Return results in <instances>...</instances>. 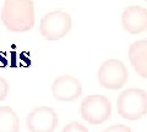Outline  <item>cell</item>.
I'll return each mask as SVG.
<instances>
[{
	"label": "cell",
	"instance_id": "cell-1",
	"mask_svg": "<svg viewBox=\"0 0 147 132\" xmlns=\"http://www.w3.org/2000/svg\"><path fill=\"white\" fill-rule=\"evenodd\" d=\"M1 22L15 33L28 32L34 27L33 0H5L1 7Z\"/></svg>",
	"mask_w": 147,
	"mask_h": 132
},
{
	"label": "cell",
	"instance_id": "cell-2",
	"mask_svg": "<svg viewBox=\"0 0 147 132\" xmlns=\"http://www.w3.org/2000/svg\"><path fill=\"white\" fill-rule=\"evenodd\" d=\"M118 114L125 120H140L147 114V93L141 88H127L117 101Z\"/></svg>",
	"mask_w": 147,
	"mask_h": 132
},
{
	"label": "cell",
	"instance_id": "cell-3",
	"mask_svg": "<svg viewBox=\"0 0 147 132\" xmlns=\"http://www.w3.org/2000/svg\"><path fill=\"white\" fill-rule=\"evenodd\" d=\"M72 20L66 11L53 10L42 17L39 23V33L45 40H59L66 37L71 31Z\"/></svg>",
	"mask_w": 147,
	"mask_h": 132
},
{
	"label": "cell",
	"instance_id": "cell-4",
	"mask_svg": "<svg viewBox=\"0 0 147 132\" xmlns=\"http://www.w3.org/2000/svg\"><path fill=\"white\" fill-rule=\"evenodd\" d=\"M81 117L91 125H100L112 115V103L102 94H91L81 103Z\"/></svg>",
	"mask_w": 147,
	"mask_h": 132
},
{
	"label": "cell",
	"instance_id": "cell-5",
	"mask_svg": "<svg viewBox=\"0 0 147 132\" xmlns=\"http://www.w3.org/2000/svg\"><path fill=\"white\" fill-rule=\"evenodd\" d=\"M97 78L100 87L105 89H120L129 80V71L123 61L118 59H108L100 65Z\"/></svg>",
	"mask_w": 147,
	"mask_h": 132
},
{
	"label": "cell",
	"instance_id": "cell-6",
	"mask_svg": "<svg viewBox=\"0 0 147 132\" xmlns=\"http://www.w3.org/2000/svg\"><path fill=\"white\" fill-rule=\"evenodd\" d=\"M59 117L50 107H37L26 117V126L30 132H54L58 127Z\"/></svg>",
	"mask_w": 147,
	"mask_h": 132
},
{
	"label": "cell",
	"instance_id": "cell-7",
	"mask_svg": "<svg viewBox=\"0 0 147 132\" xmlns=\"http://www.w3.org/2000/svg\"><path fill=\"white\" fill-rule=\"evenodd\" d=\"M52 94L59 102H74L82 94V83L74 76L63 75L54 80Z\"/></svg>",
	"mask_w": 147,
	"mask_h": 132
},
{
	"label": "cell",
	"instance_id": "cell-8",
	"mask_svg": "<svg viewBox=\"0 0 147 132\" xmlns=\"http://www.w3.org/2000/svg\"><path fill=\"white\" fill-rule=\"evenodd\" d=\"M121 26L130 34H140L147 29V10L140 5H131L124 9Z\"/></svg>",
	"mask_w": 147,
	"mask_h": 132
},
{
	"label": "cell",
	"instance_id": "cell-9",
	"mask_svg": "<svg viewBox=\"0 0 147 132\" xmlns=\"http://www.w3.org/2000/svg\"><path fill=\"white\" fill-rule=\"evenodd\" d=\"M129 60L142 78H147V40H137L129 47Z\"/></svg>",
	"mask_w": 147,
	"mask_h": 132
},
{
	"label": "cell",
	"instance_id": "cell-10",
	"mask_svg": "<svg viewBox=\"0 0 147 132\" xmlns=\"http://www.w3.org/2000/svg\"><path fill=\"white\" fill-rule=\"evenodd\" d=\"M0 132H20V119L10 107H0Z\"/></svg>",
	"mask_w": 147,
	"mask_h": 132
},
{
	"label": "cell",
	"instance_id": "cell-11",
	"mask_svg": "<svg viewBox=\"0 0 147 132\" xmlns=\"http://www.w3.org/2000/svg\"><path fill=\"white\" fill-rule=\"evenodd\" d=\"M61 132H90V131L85 125H82L77 121H71L64 126Z\"/></svg>",
	"mask_w": 147,
	"mask_h": 132
},
{
	"label": "cell",
	"instance_id": "cell-12",
	"mask_svg": "<svg viewBox=\"0 0 147 132\" xmlns=\"http://www.w3.org/2000/svg\"><path fill=\"white\" fill-rule=\"evenodd\" d=\"M9 89H10V87H9L7 81L4 78V77L0 76V102H3L4 99L7 97Z\"/></svg>",
	"mask_w": 147,
	"mask_h": 132
},
{
	"label": "cell",
	"instance_id": "cell-13",
	"mask_svg": "<svg viewBox=\"0 0 147 132\" xmlns=\"http://www.w3.org/2000/svg\"><path fill=\"white\" fill-rule=\"evenodd\" d=\"M102 132H132L131 129L129 126L125 125H121V124H118V125H112L109 126L108 129H105Z\"/></svg>",
	"mask_w": 147,
	"mask_h": 132
},
{
	"label": "cell",
	"instance_id": "cell-14",
	"mask_svg": "<svg viewBox=\"0 0 147 132\" xmlns=\"http://www.w3.org/2000/svg\"><path fill=\"white\" fill-rule=\"evenodd\" d=\"M145 1H146V0H145Z\"/></svg>",
	"mask_w": 147,
	"mask_h": 132
}]
</instances>
